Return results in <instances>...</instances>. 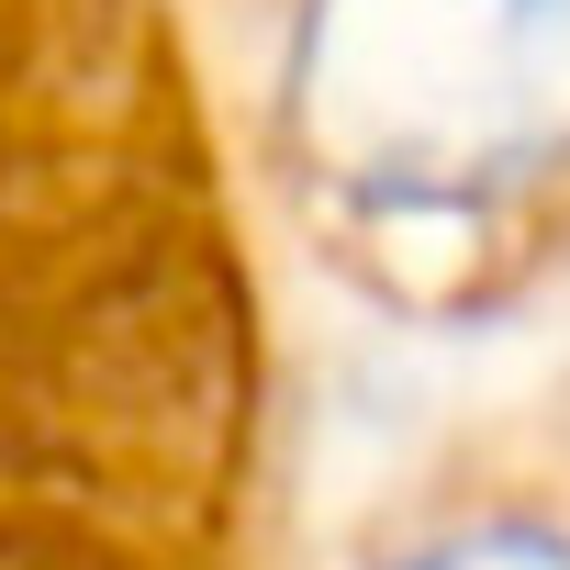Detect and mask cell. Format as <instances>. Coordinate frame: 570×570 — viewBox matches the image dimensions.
Instances as JSON below:
<instances>
[{
    "label": "cell",
    "instance_id": "obj_1",
    "mask_svg": "<svg viewBox=\"0 0 570 570\" xmlns=\"http://www.w3.org/2000/svg\"><path fill=\"white\" fill-rule=\"evenodd\" d=\"M303 303L190 0H0V570H314Z\"/></svg>",
    "mask_w": 570,
    "mask_h": 570
},
{
    "label": "cell",
    "instance_id": "obj_2",
    "mask_svg": "<svg viewBox=\"0 0 570 570\" xmlns=\"http://www.w3.org/2000/svg\"><path fill=\"white\" fill-rule=\"evenodd\" d=\"M303 292L514 347L570 314V0H190Z\"/></svg>",
    "mask_w": 570,
    "mask_h": 570
},
{
    "label": "cell",
    "instance_id": "obj_3",
    "mask_svg": "<svg viewBox=\"0 0 570 570\" xmlns=\"http://www.w3.org/2000/svg\"><path fill=\"white\" fill-rule=\"evenodd\" d=\"M314 570H570V358L470 392L336 492Z\"/></svg>",
    "mask_w": 570,
    "mask_h": 570
}]
</instances>
